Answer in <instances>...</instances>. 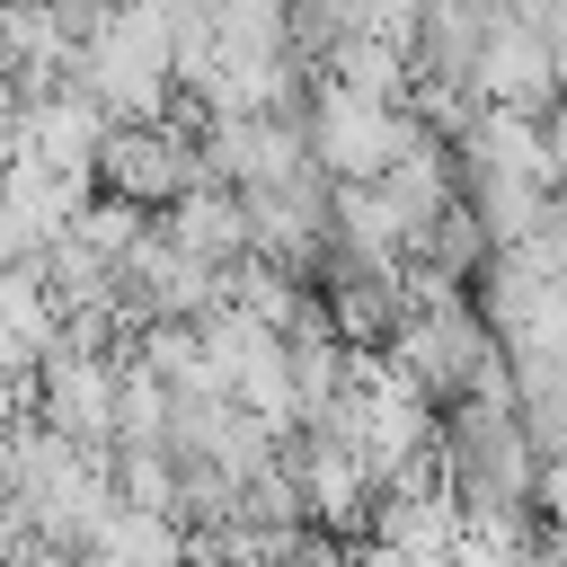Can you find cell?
Returning <instances> with one entry per match:
<instances>
[{"label": "cell", "mask_w": 567, "mask_h": 567, "mask_svg": "<svg viewBox=\"0 0 567 567\" xmlns=\"http://www.w3.org/2000/svg\"><path fill=\"white\" fill-rule=\"evenodd\" d=\"M558 106H567V97H558Z\"/></svg>", "instance_id": "cell-12"}, {"label": "cell", "mask_w": 567, "mask_h": 567, "mask_svg": "<svg viewBox=\"0 0 567 567\" xmlns=\"http://www.w3.org/2000/svg\"><path fill=\"white\" fill-rule=\"evenodd\" d=\"M478 97L487 106H523V115H558V97H567V53L540 35V27H523V18H496L487 27V44H478Z\"/></svg>", "instance_id": "cell-5"}, {"label": "cell", "mask_w": 567, "mask_h": 567, "mask_svg": "<svg viewBox=\"0 0 567 567\" xmlns=\"http://www.w3.org/2000/svg\"><path fill=\"white\" fill-rule=\"evenodd\" d=\"M319 71L346 80V89H363V97H390V106H408V89H416V62L399 44H381V35H337Z\"/></svg>", "instance_id": "cell-8"}, {"label": "cell", "mask_w": 567, "mask_h": 567, "mask_svg": "<svg viewBox=\"0 0 567 567\" xmlns=\"http://www.w3.org/2000/svg\"><path fill=\"white\" fill-rule=\"evenodd\" d=\"M0 328L18 337V346H53L62 337V301H53V284H44V257H9L0 266Z\"/></svg>", "instance_id": "cell-9"}, {"label": "cell", "mask_w": 567, "mask_h": 567, "mask_svg": "<svg viewBox=\"0 0 567 567\" xmlns=\"http://www.w3.org/2000/svg\"><path fill=\"white\" fill-rule=\"evenodd\" d=\"M27 97H18V80H9V62H0V115H18Z\"/></svg>", "instance_id": "cell-11"}, {"label": "cell", "mask_w": 567, "mask_h": 567, "mask_svg": "<svg viewBox=\"0 0 567 567\" xmlns=\"http://www.w3.org/2000/svg\"><path fill=\"white\" fill-rule=\"evenodd\" d=\"M0 62H9L18 97H53L80 71V35L53 0H0Z\"/></svg>", "instance_id": "cell-6"}, {"label": "cell", "mask_w": 567, "mask_h": 567, "mask_svg": "<svg viewBox=\"0 0 567 567\" xmlns=\"http://www.w3.org/2000/svg\"><path fill=\"white\" fill-rule=\"evenodd\" d=\"M159 230H168L177 248L230 266V257H248V195H239L230 177H195L177 204H159Z\"/></svg>", "instance_id": "cell-7"}, {"label": "cell", "mask_w": 567, "mask_h": 567, "mask_svg": "<svg viewBox=\"0 0 567 567\" xmlns=\"http://www.w3.org/2000/svg\"><path fill=\"white\" fill-rule=\"evenodd\" d=\"M80 80L106 97L115 124H151L177 106V44H168V9H106V27L80 44Z\"/></svg>", "instance_id": "cell-1"}, {"label": "cell", "mask_w": 567, "mask_h": 567, "mask_svg": "<svg viewBox=\"0 0 567 567\" xmlns=\"http://www.w3.org/2000/svg\"><path fill=\"white\" fill-rule=\"evenodd\" d=\"M195 177H204V133L177 124V115L115 124V133L97 142V186H115V195H133V204H151V213L177 204Z\"/></svg>", "instance_id": "cell-3"}, {"label": "cell", "mask_w": 567, "mask_h": 567, "mask_svg": "<svg viewBox=\"0 0 567 567\" xmlns=\"http://www.w3.org/2000/svg\"><path fill=\"white\" fill-rule=\"evenodd\" d=\"M310 159L328 168V177H381L408 142H425V124H416V106H390V97H363V89H346V80H310Z\"/></svg>", "instance_id": "cell-2"}, {"label": "cell", "mask_w": 567, "mask_h": 567, "mask_svg": "<svg viewBox=\"0 0 567 567\" xmlns=\"http://www.w3.org/2000/svg\"><path fill=\"white\" fill-rule=\"evenodd\" d=\"M549 168H558V186H567V106L549 115Z\"/></svg>", "instance_id": "cell-10"}, {"label": "cell", "mask_w": 567, "mask_h": 567, "mask_svg": "<svg viewBox=\"0 0 567 567\" xmlns=\"http://www.w3.org/2000/svg\"><path fill=\"white\" fill-rule=\"evenodd\" d=\"M115 390H124V354H89V346L53 337L44 372H35V416L89 452H115Z\"/></svg>", "instance_id": "cell-4"}]
</instances>
